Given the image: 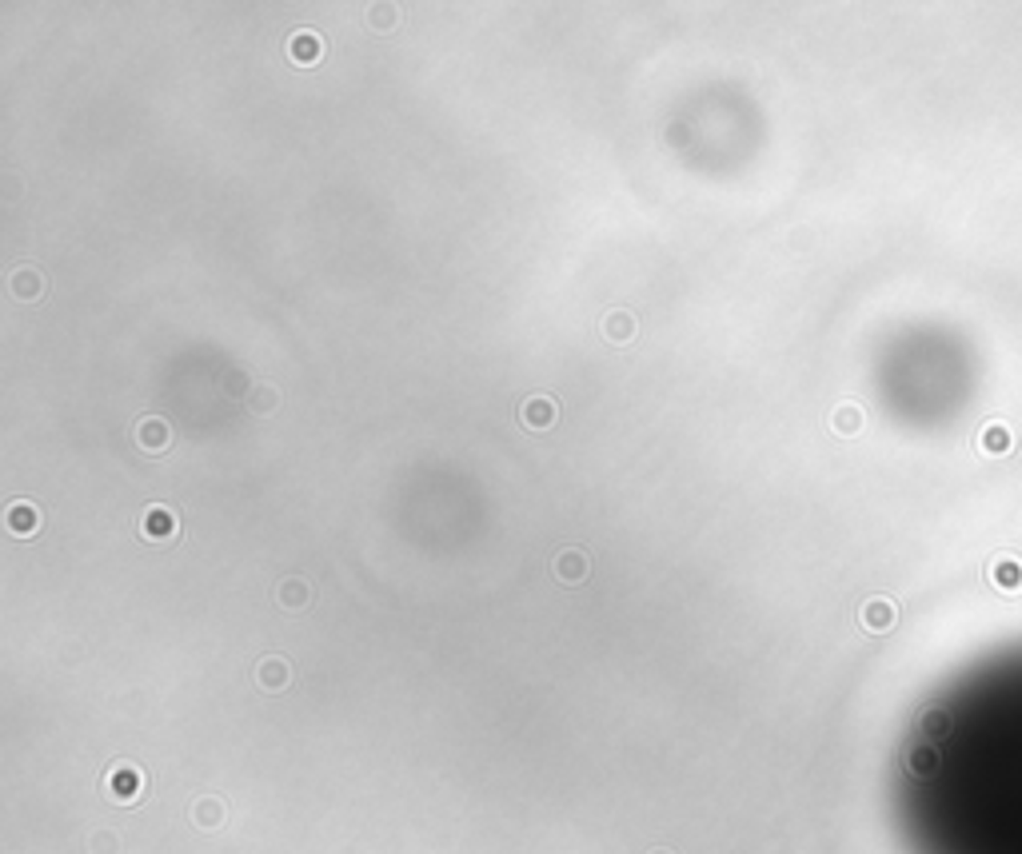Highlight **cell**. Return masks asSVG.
<instances>
[{
  "instance_id": "cell-1",
  "label": "cell",
  "mask_w": 1022,
  "mask_h": 854,
  "mask_svg": "<svg viewBox=\"0 0 1022 854\" xmlns=\"http://www.w3.org/2000/svg\"><path fill=\"white\" fill-rule=\"evenodd\" d=\"M104 787H108V795L116 798V803H136V798L144 795V775H140V767H132V763H116L108 771V778H104Z\"/></svg>"
},
{
  "instance_id": "cell-2",
  "label": "cell",
  "mask_w": 1022,
  "mask_h": 854,
  "mask_svg": "<svg viewBox=\"0 0 1022 854\" xmlns=\"http://www.w3.org/2000/svg\"><path fill=\"white\" fill-rule=\"evenodd\" d=\"M176 531H181V523H176L172 508H160V503L144 508V515H140V535H144V540L168 543V540H176Z\"/></svg>"
},
{
  "instance_id": "cell-3",
  "label": "cell",
  "mask_w": 1022,
  "mask_h": 854,
  "mask_svg": "<svg viewBox=\"0 0 1022 854\" xmlns=\"http://www.w3.org/2000/svg\"><path fill=\"white\" fill-rule=\"evenodd\" d=\"M288 60H296V65H320L324 60V36L320 33H312V28H300V33H292L288 36Z\"/></svg>"
},
{
  "instance_id": "cell-4",
  "label": "cell",
  "mask_w": 1022,
  "mask_h": 854,
  "mask_svg": "<svg viewBox=\"0 0 1022 854\" xmlns=\"http://www.w3.org/2000/svg\"><path fill=\"white\" fill-rule=\"evenodd\" d=\"M555 419H560V407H555L552 396H532L520 407V424L528 431H547V427H555Z\"/></svg>"
},
{
  "instance_id": "cell-5",
  "label": "cell",
  "mask_w": 1022,
  "mask_h": 854,
  "mask_svg": "<svg viewBox=\"0 0 1022 854\" xmlns=\"http://www.w3.org/2000/svg\"><path fill=\"white\" fill-rule=\"evenodd\" d=\"M136 444L149 451V456H160V451L172 444V427H168V419H160V416H144L140 424H136Z\"/></svg>"
},
{
  "instance_id": "cell-6",
  "label": "cell",
  "mask_w": 1022,
  "mask_h": 854,
  "mask_svg": "<svg viewBox=\"0 0 1022 854\" xmlns=\"http://www.w3.org/2000/svg\"><path fill=\"white\" fill-rule=\"evenodd\" d=\"M5 527L16 535V540H28V535H36V531H40V511H36V503H25V499L8 503Z\"/></svg>"
},
{
  "instance_id": "cell-7",
  "label": "cell",
  "mask_w": 1022,
  "mask_h": 854,
  "mask_svg": "<svg viewBox=\"0 0 1022 854\" xmlns=\"http://www.w3.org/2000/svg\"><path fill=\"white\" fill-rule=\"evenodd\" d=\"M587 571H592V559H587V551H579V547H567V551L555 555V579L560 583H583Z\"/></svg>"
},
{
  "instance_id": "cell-8",
  "label": "cell",
  "mask_w": 1022,
  "mask_h": 854,
  "mask_svg": "<svg viewBox=\"0 0 1022 854\" xmlns=\"http://www.w3.org/2000/svg\"><path fill=\"white\" fill-rule=\"evenodd\" d=\"M256 683L264 691H284L292 683V667H288V659H280V655H268V659H260V667H256Z\"/></svg>"
},
{
  "instance_id": "cell-9",
  "label": "cell",
  "mask_w": 1022,
  "mask_h": 854,
  "mask_svg": "<svg viewBox=\"0 0 1022 854\" xmlns=\"http://www.w3.org/2000/svg\"><path fill=\"white\" fill-rule=\"evenodd\" d=\"M604 335H607L611 344H619V347L631 344V340H635V315H631L627 308L607 312V315H604Z\"/></svg>"
},
{
  "instance_id": "cell-10",
  "label": "cell",
  "mask_w": 1022,
  "mask_h": 854,
  "mask_svg": "<svg viewBox=\"0 0 1022 854\" xmlns=\"http://www.w3.org/2000/svg\"><path fill=\"white\" fill-rule=\"evenodd\" d=\"M40 292H45V276H40L36 268H20V272H13V296H16L20 304L40 300Z\"/></svg>"
},
{
  "instance_id": "cell-11",
  "label": "cell",
  "mask_w": 1022,
  "mask_h": 854,
  "mask_svg": "<svg viewBox=\"0 0 1022 854\" xmlns=\"http://www.w3.org/2000/svg\"><path fill=\"white\" fill-rule=\"evenodd\" d=\"M862 623H867L871 631H887L894 623V603L891 599H867V603H862Z\"/></svg>"
},
{
  "instance_id": "cell-12",
  "label": "cell",
  "mask_w": 1022,
  "mask_h": 854,
  "mask_svg": "<svg viewBox=\"0 0 1022 854\" xmlns=\"http://www.w3.org/2000/svg\"><path fill=\"white\" fill-rule=\"evenodd\" d=\"M276 595H280V603L288 607V611H300V607H308L312 587L304 583L300 575H292V579H284V583H280V592H276Z\"/></svg>"
},
{
  "instance_id": "cell-13",
  "label": "cell",
  "mask_w": 1022,
  "mask_h": 854,
  "mask_svg": "<svg viewBox=\"0 0 1022 854\" xmlns=\"http://www.w3.org/2000/svg\"><path fill=\"white\" fill-rule=\"evenodd\" d=\"M276 404H280V392L272 384H256L248 392V411H256V416H272Z\"/></svg>"
},
{
  "instance_id": "cell-14",
  "label": "cell",
  "mask_w": 1022,
  "mask_h": 854,
  "mask_svg": "<svg viewBox=\"0 0 1022 854\" xmlns=\"http://www.w3.org/2000/svg\"><path fill=\"white\" fill-rule=\"evenodd\" d=\"M224 803H220V798H200V803L192 807V818H196V827H220V822H224Z\"/></svg>"
},
{
  "instance_id": "cell-15",
  "label": "cell",
  "mask_w": 1022,
  "mask_h": 854,
  "mask_svg": "<svg viewBox=\"0 0 1022 854\" xmlns=\"http://www.w3.org/2000/svg\"><path fill=\"white\" fill-rule=\"evenodd\" d=\"M831 424H835L839 436H855V431L862 427V411H859L855 404H842L835 416H831Z\"/></svg>"
},
{
  "instance_id": "cell-16",
  "label": "cell",
  "mask_w": 1022,
  "mask_h": 854,
  "mask_svg": "<svg viewBox=\"0 0 1022 854\" xmlns=\"http://www.w3.org/2000/svg\"><path fill=\"white\" fill-rule=\"evenodd\" d=\"M367 16H372V20H367L372 28H392L396 25V8L392 5H372V8H367Z\"/></svg>"
},
{
  "instance_id": "cell-17",
  "label": "cell",
  "mask_w": 1022,
  "mask_h": 854,
  "mask_svg": "<svg viewBox=\"0 0 1022 854\" xmlns=\"http://www.w3.org/2000/svg\"><path fill=\"white\" fill-rule=\"evenodd\" d=\"M92 854H116V835L112 830H100V835H92Z\"/></svg>"
},
{
  "instance_id": "cell-18",
  "label": "cell",
  "mask_w": 1022,
  "mask_h": 854,
  "mask_svg": "<svg viewBox=\"0 0 1022 854\" xmlns=\"http://www.w3.org/2000/svg\"><path fill=\"white\" fill-rule=\"evenodd\" d=\"M983 444H986V448H1003V444H1010V436H1007V431H1003V427H990V431H986V439H983Z\"/></svg>"
},
{
  "instance_id": "cell-19",
  "label": "cell",
  "mask_w": 1022,
  "mask_h": 854,
  "mask_svg": "<svg viewBox=\"0 0 1022 854\" xmlns=\"http://www.w3.org/2000/svg\"><path fill=\"white\" fill-rule=\"evenodd\" d=\"M995 579H998V583H1015L1018 571H1015V567H995Z\"/></svg>"
},
{
  "instance_id": "cell-20",
  "label": "cell",
  "mask_w": 1022,
  "mask_h": 854,
  "mask_svg": "<svg viewBox=\"0 0 1022 854\" xmlns=\"http://www.w3.org/2000/svg\"><path fill=\"white\" fill-rule=\"evenodd\" d=\"M651 854H671V850H651Z\"/></svg>"
}]
</instances>
